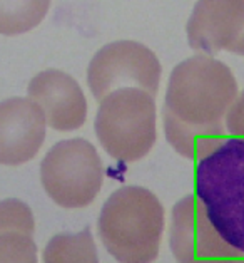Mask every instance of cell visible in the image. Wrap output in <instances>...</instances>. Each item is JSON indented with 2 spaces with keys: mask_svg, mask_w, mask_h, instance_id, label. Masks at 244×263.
<instances>
[{
  "mask_svg": "<svg viewBox=\"0 0 244 263\" xmlns=\"http://www.w3.org/2000/svg\"><path fill=\"white\" fill-rule=\"evenodd\" d=\"M160 74V62L149 47L136 41H115L94 54L87 84L97 101L119 87H139L156 96Z\"/></svg>",
  "mask_w": 244,
  "mask_h": 263,
  "instance_id": "6",
  "label": "cell"
},
{
  "mask_svg": "<svg viewBox=\"0 0 244 263\" xmlns=\"http://www.w3.org/2000/svg\"><path fill=\"white\" fill-rule=\"evenodd\" d=\"M50 0H0V34L21 35L46 18Z\"/></svg>",
  "mask_w": 244,
  "mask_h": 263,
  "instance_id": "13",
  "label": "cell"
},
{
  "mask_svg": "<svg viewBox=\"0 0 244 263\" xmlns=\"http://www.w3.org/2000/svg\"><path fill=\"white\" fill-rule=\"evenodd\" d=\"M97 230L117 261H152L164 233L162 203L143 186H122L102 204Z\"/></svg>",
  "mask_w": 244,
  "mask_h": 263,
  "instance_id": "1",
  "label": "cell"
},
{
  "mask_svg": "<svg viewBox=\"0 0 244 263\" xmlns=\"http://www.w3.org/2000/svg\"><path fill=\"white\" fill-rule=\"evenodd\" d=\"M236 96L233 70L213 55L197 54L172 69L164 106L186 123L211 124L224 121Z\"/></svg>",
  "mask_w": 244,
  "mask_h": 263,
  "instance_id": "3",
  "label": "cell"
},
{
  "mask_svg": "<svg viewBox=\"0 0 244 263\" xmlns=\"http://www.w3.org/2000/svg\"><path fill=\"white\" fill-rule=\"evenodd\" d=\"M47 134L44 111L30 98L0 101V164L21 166L34 159Z\"/></svg>",
  "mask_w": 244,
  "mask_h": 263,
  "instance_id": "8",
  "label": "cell"
},
{
  "mask_svg": "<svg viewBox=\"0 0 244 263\" xmlns=\"http://www.w3.org/2000/svg\"><path fill=\"white\" fill-rule=\"evenodd\" d=\"M244 30V0H197L186 25L189 46L214 55L239 39Z\"/></svg>",
  "mask_w": 244,
  "mask_h": 263,
  "instance_id": "10",
  "label": "cell"
},
{
  "mask_svg": "<svg viewBox=\"0 0 244 263\" xmlns=\"http://www.w3.org/2000/svg\"><path fill=\"white\" fill-rule=\"evenodd\" d=\"M42 258L44 261H97L99 255L91 230L86 228L75 235H55L47 243Z\"/></svg>",
  "mask_w": 244,
  "mask_h": 263,
  "instance_id": "14",
  "label": "cell"
},
{
  "mask_svg": "<svg viewBox=\"0 0 244 263\" xmlns=\"http://www.w3.org/2000/svg\"><path fill=\"white\" fill-rule=\"evenodd\" d=\"M156 102L139 87H119L100 99L94 121L95 136L114 159L134 163L156 144Z\"/></svg>",
  "mask_w": 244,
  "mask_h": 263,
  "instance_id": "4",
  "label": "cell"
},
{
  "mask_svg": "<svg viewBox=\"0 0 244 263\" xmlns=\"http://www.w3.org/2000/svg\"><path fill=\"white\" fill-rule=\"evenodd\" d=\"M46 193L62 208L89 206L104 183V164L95 146L84 138L59 141L40 163Z\"/></svg>",
  "mask_w": 244,
  "mask_h": 263,
  "instance_id": "5",
  "label": "cell"
},
{
  "mask_svg": "<svg viewBox=\"0 0 244 263\" xmlns=\"http://www.w3.org/2000/svg\"><path fill=\"white\" fill-rule=\"evenodd\" d=\"M226 131L233 136H244V91L237 94L231 102L226 116H224Z\"/></svg>",
  "mask_w": 244,
  "mask_h": 263,
  "instance_id": "15",
  "label": "cell"
},
{
  "mask_svg": "<svg viewBox=\"0 0 244 263\" xmlns=\"http://www.w3.org/2000/svg\"><path fill=\"white\" fill-rule=\"evenodd\" d=\"M35 221L27 203L0 201V261H37Z\"/></svg>",
  "mask_w": 244,
  "mask_h": 263,
  "instance_id": "11",
  "label": "cell"
},
{
  "mask_svg": "<svg viewBox=\"0 0 244 263\" xmlns=\"http://www.w3.org/2000/svg\"><path fill=\"white\" fill-rule=\"evenodd\" d=\"M27 94L44 111L47 124L55 131L69 133L84 126L87 101L72 76L59 69H47L32 78Z\"/></svg>",
  "mask_w": 244,
  "mask_h": 263,
  "instance_id": "9",
  "label": "cell"
},
{
  "mask_svg": "<svg viewBox=\"0 0 244 263\" xmlns=\"http://www.w3.org/2000/svg\"><path fill=\"white\" fill-rule=\"evenodd\" d=\"M164 134L174 151L188 159H201L226 139L224 121L211 124H192L176 118L168 107H162Z\"/></svg>",
  "mask_w": 244,
  "mask_h": 263,
  "instance_id": "12",
  "label": "cell"
},
{
  "mask_svg": "<svg viewBox=\"0 0 244 263\" xmlns=\"http://www.w3.org/2000/svg\"><path fill=\"white\" fill-rule=\"evenodd\" d=\"M169 247L179 261L244 258L216 232L196 195L184 196L172 206Z\"/></svg>",
  "mask_w": 244,
  "mask_h": 263,
  "instance_id": "7",
  "label": "cell"
},
{
  "mask_svg": "<svg viewBox=\"0 0 244 263\" xmlns=\"http://www.w3.org/2000/svg\"><path fill=\"white\" fill-rule=\"evenodd\" d=\"M196 198L221 238L244 256V136L197 159Z\"/></svg>",
  "mask_w": 244,
  "mask_h": 263,
  "instance_id": "2",
  "label": "cell"
},
{
  "mask_svg": "<svg viewBox=\"0 0 244 263\" xmlns=\"http://www.w3.org/2000/svg\"><path fill=\"white\" fill-rule=\"evenodd\" d=\"M229 52H234L237 55H242L244 57V30H242V34L239 35V39H237L233 46L229 47Z\"/></svg>",
  "mask_w": 244,
  "mask_h": 263,
  "instance_id": "16",
  "label": "cell"
}]
</instances>
